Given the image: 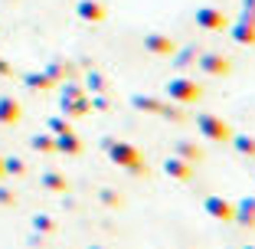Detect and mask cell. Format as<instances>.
<instances>
[{
    "mask_svg": "<svg viewBox=\"0 0 255 249\" xmlns=\"http://www.w3.org/2000/svg\"><path fill=\"white\" fill-rule=\"evenodd\" d=\"M190 62H196V49L193 46H187V49L177 56V66H190Z\"/></svg>",
    "mask_w": 255,
    "mask_h": 249,
    "instance_id": "17",
    "label": "cell"
},
{
    "mask_svg": "<svg viewBox=\"0 0 255 249\" xmlns=\"http://www.w3.org/2000/svg\"><path fill=\"white\" fill-rule=\"evenodd\" d=\"M242 249H255V246H242Z\"/></svg>",
    "mask_w": 255,
    "mask_h": 249,
    "instance_id": "27",
    "label": "cell"
},
{
    "mask_svg": "<svg viewBox=\"0 0 255 249\" xmlns=\"http://www.w3.org/2000/svg\"><path fill=\"white\" fill-rule=\"evenodd\" d=\"M108 148H112V161H115V164L128 167V171H134V174H147V167H144V158H141V151H137L134 144L118 141V144H108Z\"/></svg>",
    "mask_w": 255,
    "mask_h": 249,
    "instance_id": "3",
    "label": "cell"
},
{
    "mask_svg": "<svg viewBox=\"0 0 255 249\" xmlns=\"http://www.w3.org/2000/svg\"><path fill=\"white\" fill-rule=\"evenodd\" d=\"M89 249H102V246H89Z\"/></svg>",
    "mask_w": 255,
    "mask_h": 249,
    "instance_id": "26",
    "label": "cell"
},
{
    "mask_svg": "<svg viewBox=\"0 0 255 249\" xmlns=\"http://www.w3.org/2000/svg\"><path fill=\"white\" fill-rule=\"evenodd\" d=\"M167 95H170V102H177V105H193V102H200L203 98V89L193 82V79H170L167 82Z\"/></svg>",
    "mask_w": 255,
    "mask_h": 249,
    "instance_id": "1",
    "label": "cell"
},
{
    "mask_svg": "<svg viewBox=\"0 0 255 249\" xmlns=\"http://www.w3.org/2000/svg\"><path fill=\"white\" fill-rule=\"evenodd\" d=\"M85 108H89L85 102H66V112H72V115H82Z\"/></svg>",
    "mask_w": 255,
    "mask_h": 249,
    "instance_id": "21",
    "label": "cell"
},
{
    "mask_svg": "<svg viewBox=\"0 0 255 249\" xmlns=\"http://www.w3.org/2000/svg\"><path fill=\"white\" fill-rule=\"evenodd\" d=\"M144 49L154 53V56H173V53H177L173 39L164 36V33H147V36H144Z\"/></svg>",
    "mask_w": 255,
    "mask_h": 249,
    "instance_id": "6",
    "label": "cell"
},
{
    "mask_svg": "<svg viewBox=\"0 0 255 249\" xmlns=\"http://www.w3.org/2000/svg\"><path fill=\"white\" fill-rule=\"evenodd\" d=\"M131 105H134V108H141V112L160 115V108H164V102H160V98H154V95H134V98H131Z\"/></svg>",
    "mask_w": 255,
    "mask_h": 249,
    "instance_id": "12",
    "label": "cell"
},
{
    "mask_svg": "<svg viewBox=\"0 0 255 249\" xmlns=\"http://www.w3.org/2000/svg\"><path fill=\"white\" fill-rule=\"evenodd\" d=\"M39 148V151H49V148H53V141H49V138H36V141H33Z\"/></svg>",
    "mask_w": 255,
    "mask_h": 249,
    "instance_id": "23",
    "label": "cell"
},
{
    "mask_svg": "<svg viewBox=\"0 0 255 249\" xmlns=\"http://www.w3.org/2000/svg\"><path fill=\"white\" fill-rule=\"evenodd\" d=\"M164 171H167V177H173V181H190V177H193V164L183 161V158H177V154L164 161Z\"/></svg>",
    "mask_w": 255,
    "mask_h": 249,
    "instance_id": "8",
    "label": "cell"
},
{
    "mask_svg": "<svg viewBox=\"0 0 255 249\" xmlns=\"http://www.w3.org/2000/svg\"><path fill=\"white\" fill-rule=\"evenodd\" d=\"M200 69L206 72V76H229V72H233V62L226 59V56H219V53H203L200 56Z\"/></svg>",
    "mask_w": 255,
    "mask_h": 249,
    "instance_id": "5",
    "label": "cell"
},
{
    "mask_svg": "<svg viewBox=\"0 0 255 249\" xmlns=\"http://www.w3.org/2000/svg\"><path fill=\"white\" fill-rule=\"evenodd\" d=\"M229 141H233V148H236L239 154H246V158L255 161V138H252V135H233Z\"/></svg>",
    "mask_w": 255,
    "mask_h": 249,
    "instance_id": "13",
    "label": "cell"
},
{
    "mask_svg": "<svg viewBox=\"0 0 255 249\" xmlns=\"http://www.w3.org/2000/svg\"><path fill=\"white\" fill-rule=\"evenodd\" d=\"M46 187L49 190H66V181H62L59 174H46Z\"/></svg>",
    "mask_w": 255,
    "mask_h": 249,
    "instance_id": "18",
    "label": "cell"
},
{
    "mask_svg": "<svg viewBox=\"0 0 255 249\" xmlns=\"http://www.w3.org/2000/svg\"><path fill=\"white\" fill-rule=\"evenodd\" d=\"M196 23H200L203 30H213V33L226 30V16H223V10H213V7H200V10H196Z\"/></svg>",
    "mask_w": 255,
    "mask_h": 249,
    "instance_id": "7",
    "label": "cell"
},
{
    "mask_svg": "<svg viewBox=\"0 0 255 249\" xmlns=\"http://www.w3.org/2000/svg\"><path fill=\"white\" fill-rule=\"evenodd\" d=\"M82 16H85V20H102V7H95V3H82Z\"/></svg>",
    "mask_w": 255,
    "mask_h": 249,
    "instance_id": "16",
    "label": "cell"
},
{
    "mask_svg": "<svg viewBox=\"0 0 255 249\" xmlns=\"http://www.w3.org/2000/svg\"><path fill=\"white\" fill-rule=\"evenodd\" d=\"M59 148H62V151H69V154H75L79 148H82V144H79V141H75V138L66 131V135H62V141H59Z\"/></svg>",
    "mask_w": 255,
    "mask_h": 249,
    "instance_id": "15",
    "label": "cell"
},
{
    "mask_svg": "<svg viewBox=\"0 0 255 249\" xmlns=\"http://www.w3.org/2000/svg\"><path fill=\"white\" fill-rule=\"evenodd\" d=\"M33 223H36V230H43V233H53V220H46V217H36Z\"/></svg>",
    "mask_w": 255,
    "mask_h": 249,
    "instance_id": "20",
    "label": "cell"
},
{
    "mask_svg": "<svg viewBox=\"0 0 255 249\" xmlns=\"http://www.w3.org/2000/svg\"><path fill=\"white\" fill-rule=\"evenodd\" d=\"M203 210L210 213L213 220H223V223H233L236 220V204H229L226 197H206L203 200Z\"/></svg>",
    "mask_w": 255,
    "mask_h": 249,
    "instance_id": "4",
    "label": "cell"
},
{
    "mask_svg": "<svg viewBox=\"0 0 255 249\" xmlns=\"http://www.w3.org/2000/svg\"><path fill=\"white\" fill-rule=\"evenodd\" d=\"M89 85H92V89H102L105 82H102V76H92V79H89Z\"/></svg>",
    "mask_w": 255,
    "mask_h": 249,
    "instance_id": "25",
    "label": "cell"
},
{
    "mask_svg": "<svg viewBox=\"0 0 255 249\" xmlns=\"http://www.w3.org/2000/svg\"><path fill=\"white\" fill-rule=\"evenodd\" d=\"M233 39H236V43H242V46H255V23L239 20L233 26Z\"/></svg>",
    "mask_w": 255,
    "mask_h": 249,
    "instance_id": "11",
    "label": "cell"
},
{
    "mask_svg": "<svg viewBox=\"0 0 255 249\" xmlns=\"http://www.w3.org/2000/svg\"><path fill=\"white\" fill-rule=\"evenodd\" d=\"M242 13H255V0H242Z\"/></svg>",
    "mask_w": 255,
    "mask_h": 249,
    "instance_id": "24",
    "label": "cell"
},
{
    "mask_svg": "<svg viewBox=\"0 0 255 249\" xmlns=\"http://www.w3.org/2000/svg\"><path fill=\"white\" fill-rule=\"evenodd\" d=\"M102 200H105V204H112V207H121V197L112 194V190H105V194H102Z\"/></svg>",
    "mask_w": 255,
    "mask_h": 249,
    "instance_id": "22",
    "label": "cell"
},
{
    "mask_svg": "<svg viewBox=\"0 0 255 249\" xmlns=\"http://www.w3.org/2000/svg\"><path fill=\"white\" fill-rule=\"evenodd\" d=\"M160 115H164L167 121H187V112H183V108H177V105H167V102H164V108H160Z\"/></svg>",
    "mask_w": 255,
    "mask_h": 249,
    "instance_id": "14",
    "label": "cell"
},
{
    "mask_svg": "<svg viewBox=\"0 0 255 249\" xmlns=\"http://www.w3.org/2000/svg\"><path fill=\"white\" fill-rule=\"evenodd\" d=\"M236 223L246 230H255V197H242L236 204Z\"/></svg>",
    "mask_w": 255,
    "mask_h": 249,
    "instance_id": "9",
    "label": "cell"
},
{
    "mask_svg": "<svg viewBox=\"0 0 255 249\" xmlns=\"http://www.w3.org/2000/svg\"><path fill=\"white\" fill-rule=\"evenodd\" d=\"M196 128H200L203 138H210V141H229V138H233L229 121H223L219 115H210V112H200V115H196Z\"/></svg>",
    "mask_w": 255,
    "mask_h": 249,
    "instance_id": "2",
    "label": "cell"
},
{
    "mask_svg": "<svg viewBox=\"0 0 255 249\" xmlns=\"http://www.w3.org/2000/svg\"><path fill=\"white\" fill-rule=\"evenodd\" d=\"M0 118H3V121L16 118V105H13V102H3V105H0Z\"/></svg>",
    "mask_w": 255,
    "mask_h": 249,
    "instance_id": "19",
    "label": "cell"
},
{
    "mask_svg": "<svg viewBox=\"0 0 255 249\" xmlns=\"http://www.w3.org/2000/svg\"><path fill=\"white\" fill-rule=\"evenodd\" d=\"M173 151H177V158L190 161V164H200L203 161V148L196 141H190V138H180V141L173 144Z\"/></svg>",
    "mask_w": 255,
    "mask_h": 249,
    "instance_id": "10",
    "label": "cell"
}]
</instances>
